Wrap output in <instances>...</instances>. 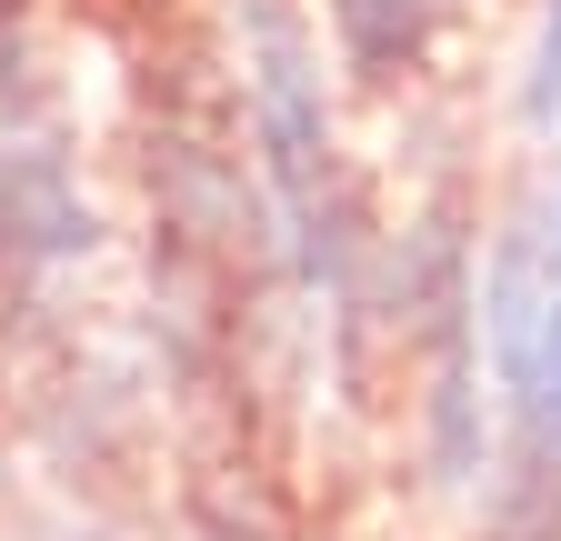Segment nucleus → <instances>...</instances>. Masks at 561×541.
I'll list each match as a JSON object with an SVG mask.
<instances>
[{
  "label": "nucleus",
  "instance_id": "3",
  "mask_svg": "<svg viewBox=\"0 0 561 541\" xmlns=\"http://www.w3.org/2000/svg\"><path fill=\"white\" fill-rule=\"evenodd\" d=\"M512 412H522V441H541V451L561 461V281H551V301H541L531 371H522V391H512Z\"/></svg>",
  "mask_w": 561,
  "mask_h": 541
},
{
  "label": "nucleus",
  "instance_id": "1",
  "mask_svg": "<svg viewBox=\"0 0 561 541\" xmlns=\"http://www.w3.org/2000/svg\"><path fill=\"white\" fill-rule=\"evenodd\" d=\"M101 241L70 161L50 151V130H0V261L11 270H60Z\"/></svg>",
  "mask_w": 561,
  "mask_h": 541
},
{
  "label": "nucleus",
  "instance_id": "2",
  "mask_svg": "<svg viewBox=\"0 0 561 541\" xmlns=\"http://www.w3.org/2000/svg\"><path fill=\"white\" fill-rule=\"evenodd\" d=\"M432 31H442V0H341V50H351V71H371V81L411 71V60L432 50Z\"/></svg>",
  "mask_w": 561,
  "mask_h": 541
},
{
  "label": "nucleus",
  "instance_id": "4",
  "mask_svg": "<svg viewBox=\"0 0 561 541\" xmlns=\"http://www.w3.org/2000/svg\"><path fill=\"white\" fill-rule=\"evenodd\" d=\"M522 120H561V0H541V31L522 60Z\"/></svg>",
  "mask_w": 561,
  "mask_h": 541
}]
</instances>
